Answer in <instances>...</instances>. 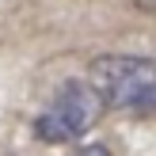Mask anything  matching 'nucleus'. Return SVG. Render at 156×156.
<instances>
[{"mask_svg": "<svg viewBox=\"0 0 156 156\" xmlns=\"http://www.w3.org/2000/svg\"><path fill=\"white\" fill-rule=\"evenodd\" d=\"M88 76L103 91L107 107L129 114H156V57L103 53L91 61Z\"/></svg>", "mask_w": 156, "mask_h": 156, "instance_id": "f257e3e1", "label": "nucleus"}, {"mask_svg": "<svg viewBox=\"0 0 156 156\" xmlns=\"http://www.w3.org/2000/svg\"><path fill=\"white\" fill-rule=\"evenodd\" d=\"M103 111H107V99H103V91L91 80H69L50 99V107L38 114L34 133L46 145H69V141L88 133L103 118Z\"/></svg>", "mask_w": 156, "mask_h": 156, "instance_id": "f03ea898", "label": "nucleus"}, {"mask_svg": "<svg viewBox=\"0 0 156 156\" xmlns=\"http://www.w3.org/2000/svg\"><path fill=\"white\" fill-rule=\"evenodd\" d=\"M73 156H111L103 149V145H88V149H80V152H73Z\"/></svg>", "mask_w": 156, "mask_h": 156, "instance_id": "7ed1b4c3", "label": "nucleus"}]
</instances>
